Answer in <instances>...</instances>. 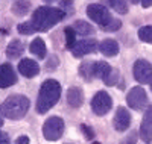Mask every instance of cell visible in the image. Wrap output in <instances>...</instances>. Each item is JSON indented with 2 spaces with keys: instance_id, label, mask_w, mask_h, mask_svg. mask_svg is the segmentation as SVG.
<instances>
[{
  "instance_id": "obj_21",
  "label": "cell",
  "mask_w": 152,
  "mask_h": 144,
  "mask_svg": "<svg viewBox=\"0 0 152 144\" xmlns=\"http://www.w3.org/2000/svg\"><path fill=\"white\" fill-rule=\"evenodd\" d=\"M104 2L119 14H126L128 12V2L126 0H104Z\"/></svg>"
},
{
  "instance_id": "obj_12",
  "label": "cell",
  "mask_w": 152,
  "mask_h": 144,
  "mask_svg": "<svg viewBox=\"0 0 152 144\" xmlns=\"http://www.w3.org/2000/svg\"><path fill=\"white\" fill-rule=\"evenodd\" d=\"M17 82V74L12 68L11 64H2L0 65V88L12 87Z\"/></svg>"
},
{
  "instance_id": "obj_6",
  "label": "cell",
  "mask_w": 152,
  "mask_h": 144,
  "mask_svg": "<svg viewBox=\"0 0 152 144\" xmlns=\"http://www.w3.org/2000/svg\"><path fill=\"white\" fill-rule=\"evenodd\" d=\"M64 134V121L61 117H49L43 124V137L47 141H56Z\"/></svg>"
},
{
  "instance_id": "obj_27",
  "label": "cell",
  "mask_w": 152,
  "mask_h": 144,
  "mask_svg": "<svg viewBox=\"0 0 152 144\" xmlns=\"http://www.w3.org/2000/svg\"><path fill=\"white\" fill-rule=\"evenodd\" d=\"M120 28H122V21L114 18V21H113V23H110V24L107 26V28H104V31H107V32H114V31H119Z\"/></svg>"
},
{
  "instance_id": "obj_37",
  "label": "cell",
  "mask_w": 152,
  "mask_h": 144,
  "mask_svg": "<svg viewBox=\"0 0 152 144\" xmlns=\"http://www.w3.org/2000/svg\"><path fill=\"white\" fill-rule=\"evenodd\" d=\"M66 144H73V143H66Z\"/></svg>"
},
{
  "instance_id": "obj_26",
  "label": "cell",
  "mask_w": 152,
  "mask_h": 144,
  "mask_svg": "<svg viewBox=\"0 0 152 144\" xmlns=\"http://www.w3.org/2000/svg\"><path fill=\"white\" fill-rule=\"evenodd\" d=\"M120 144H137V132L135 130H131V132L120 141Z\"/></svg>"
},
{
  "instance_id": "obj_24",
  "label": "cell",
  "mask_w": 152,
  "mask_h": 144,
  "mask_svg": "<svg viewBox=\"0 0 152 144\" xmlns=\"http://www.w3.org/2000/svg\"><path fill=\"white\" fill-rule=\"evenodd\" d=\"M64 33H66V44H67V49H73V46L76 44V33L73 28H66L64 29Z\"/></svg>"
},
{
  "instance_id": "obj_7",
  "label": "cell",
  "mask_w": 152,
  "mask_h": 144,
  "mask_svg": "<svg viewBox=\"0 0 152 144\" xmlns=\"http://www.w3.org/2000/svg\"><path fill=\"white\" fill-rule=\"evenodd\" d=\"M113 108V99L107 91H97L91 99V111L102 117L107 112H110V109Z\"/></svg>"
},
{
  "instance_id": "obj_11",
  "label": "cell",
  "mask_w": 152,
  "mask_h": 144,
  "mask_svg": "<svg viewBox=\"0 0 152 144\" xmlns=\"http://www.w3.org/2000/svg\"><path fill=\"white\" fill-rule=\"evenodd\" d=\"M113 124H114V129H116L117 132H125V130L129 127V124H131V114H129V111L126 108H123V106H119L116 114H114Z\"/></svg>"
},
{
  "instance_id": "obj_1",
  "label": "cell",
  "mask_w": 152,
  "mask_h": 144,
  "mask_svg": "<svg viewBox=\"0 0 152 144\" xmlns=\"http://www.w3.org/2000/svg\"><path fill=\"white\" fill-rule=\"evenodd\" d=\"M66 17V11L52 6H40L34 11L32 18L29 20L32 23V28L35 32H46L52 29L53 26Z\"/></svg>"
},
{
  "instance_id": "obj_9",
  "label": "cell",
  "mask_w": 152,
  "mask_h": 144,
  "mask_svg": "<svg viewBox=\"0 0 152 144\" xmlns=\"http://www.w3.org/2000/svg\"><path fill=\"white\" fill-rule=\"evenodd\" d=\"M134 77L138 84H151L152 82V65L145 59H137L134 62Z\"/></svg>"
},
{
  "instance_id": "obj_23",
  "label": "cell",
  "mask_w": 152,
  "mask_h": 144,
  "mask_svg": "<svg viewBox=\"0 0 152 144\" xmlns=\"http://www.w3.org/2000/svg\"><path fill=\"white\" fill-rule=\"evenodd\" d=\"M138 38L145 43L152 44V26H143L138 29Z\"/></svg>"
},
{
  "instance_id": "obj_10",
  "label": "cell",
  "mask_w": 152,
  "mask_h": 144,
  "mask_svg": "<svg viewBox=\"0 0 152 144\" xmlns=\"http://www.w3.org/2000/svg\"><path fill=\"white\" fill-rule=\"evenodd\" d=\"M97 49H99V44L96 40H93V38H85V40H81L73 46L72 53L76 58H82L85 55H90L93 52H96Z\"/></svg>"
},
{
  "instance_id": "obj_30",
  "label": "cell",
  "mask_w": 152,
  "mask_h": 144,
  "mask_svg": "<svg viewBox=\"0 0 152 144\" xmlns=\"http://www.w3.org/2000/svg\"><path fill=\"white\" fill-rule=\"evenodd\" d=\"M15 144H29V138L26 135H21L15 140Z\"/></svg>"
},
{
  "instance_id": "obj_35",
  "label": "cell",
  "mask_w": 152,
  "mask_h": 144,
  "mask_svg": "<svg viewBox=\"0 0 152 144\" xmlns=\"http://www.w3.org/2000/svg\"><path fill=\"white\" fill-rule=\"evenodd\" d=\"M44 2H53V0H44Z\"/></svg>"
},
{
  "instance_id": "obj_32",
  "label": "cell",
  "mask_w": 152,
  "mask_h": 144,
  "mask_svg": "<svg viewBox=\"0 0 152 144\" xmlns=\"http://www.w3.org/2000/svg\"><path fill=\"white\" fill-rule=\"evenodd\" d=\"M140 3L143 8H151L152 6V0H140Z\"/></svg>"
},
{
  "instance_id": "obj_25",
  "label": "cell",
  "mask_w": 152,
  "mask_h": 144,
  "mask_svg": "<svg viewBox=\"0 0 152 144\" xmlns=\"http://www.w3.org/2000/svg\"><path fill=\"white\" fill-rule=\"evenodd\" d=\"M17 31H18L21 35H31V33H34V32H35V31H34V28H32V23H31V21H24V23L18 24Z\"/></svg>"
},
{
  "instance_id": "obj_20",
  "label": "cell",
  "mask_w": 152,
  "mask_h": 144,
  "mask_svg": "<svg viewBox=\"0 0 152 144\" xmlns=\"http://www.w3.org/2000/svg\"><path fill=\"white\" fill-rule=\"evenodd\" d=\"M29 11H31L29 0H18V2H15L12 5V12L15 15H26Z\"/></svg>"
},
{
  "instance_id": "obj_14",
  "label": "cell",
  "mask_w": 152,
  "mask_h": 144,
  "mask_svg": "<svg viewBox=\"0 0 152 144\" xmlns=\"http://www.w3.org/2000/svg\"><path fill=\"white\" fill-rule=\"evenodd\" d=\"M18 71L24 77H35L38 73H40V65H38V62H35L31 58H23L18 62Z\"/></svg>"
},
{
  "instance_id": "obj_3",
  "label": "cell",
  "mask_w": 152,
  "mask_h": 144,
  "mask_svg": "<svg viewBox=\"0 0 152 144\" xmlns=\"http://www.w3.org/2000/svg\"><path fill=\"white\" fill-rule=\"evenodd\" d=\"M29 99L26 96H21V94H12L9 96L3 105V114L5 117H8L9 120H20L21 117L26 115L28 109H29Z\"/></svg>"
},
{
  "instance_id": "obj_36",
  "label": "cell",
  "mask_w": 152,
  "mask_h": 144,
  "mask_svg": "<svg viewBox=\"0 0 152 144\" xmlns=\"http://www.w3.org/2000/svg\"><path fill=\"white\" fill-rule=\"evenodd\" d=\"M93 144H100V143H97V141H94V143H93Z\"/></svg>"
},
{
  "instance_id": "obj_13",
  "label": "cell",
  "mask_w": 152,
  "mask_h": 144,
  "mask_svg": "<svg viewBox=\"0 0 152 144\" xmlns=\"http://www.w3.org/2000/svg\"><path fill=\"white\" fill-rule=\"evenodd\" d=\"M140 138L145 143L152 141V106H149L143 115V120L140 124Z\"/></svg>"
},
{
  "instance_id": "obj_31",
  "label": "cell",
  "mask_w": 152,
  "mask_h": 144,
  "mask_svg": "<svg viewBox=\"0 0 152 144\" xmlns=\"http://www.w3.org/2000/svg\"><path fill=\"white\" fill-rule=\"evenodd\" d=\"M72 3H73V0H61V6L66 8V9H69Z\"/></svg>"
},
{
  "instance_id": "obj_15",
  "label": "cell",
  "mask_w": 152,
  "mask_h": 144,
  "mask_svg": "<svg viewBox=\"0 0 152 144\" xmlns=\"http://www.w3.org/2000/svg\"><path fill=\"white\" fill-rule=\"evenodd\" d=\"M67 103L70 105L72 108L78 109L81 105L84 103V94H82V89L78 87H72L67 91Z\"/></svg>"
},
{
  "instance_id": "obj_28",
  "label": "cell",
  "mask_w": 152,
  "mask_h": 144,
  "mask_svg": "<svg viewBox=\"0 0 152 144\" xmlns=\"http://www.w3.org/2000/svg\"><path fill=\"white\" fill-rule=\"evenodd\" d=\"M81 130L84 132L85 138L87 140H93L94 138V130L90 127V126H87V124H81Z\"/></svg>"
},
{
  "instance_id": "obj_22",
  "label": "cell",
  "mask_w": 152,
  "mask_h": 144,
  "mask_svg": "<svg viewBox=\"0 0 152 144\" xmlns=\"http://www.w3.org/2000/svg\"><path fill=\"white\" fill-rule=\"evenodd\" d=\"M93 67H94V62H82L81 64V67H79V74L81 77H84L85 81H91L94 79V76H93Z\"/></svg>"
},
{
  "instance_id": "obj_8",
  "label": "cell",
  "mask_w": 152,
  "mask_h": 144,
  "mask_svg": "<svg viewBox=\"0 0 152 144\" xmlns=\"http://www.w3.org/2000/svg\"><path fill=\"white\" fill-rule=\"evenodd\" d=\"M126 103L128 106L135 109V111H142L146 105H148V94L142 87H134L131 91L126 94Z\"/></svg>"
},
{
  "instance_id": "obj_18",
  "label": "cell",
  "mask_w": 152,
  "mask_h": 144,
  "mask_svg": "<svg viewBox=\"0 0 152 144\" xmlns=\"http://www.w3.org/2000/svg\"><path fill=\"white\" fill-rule=\"evenodd\" d=\"M31 53H34L35 56H38L40 59H44L46 58V53H47V50H46V44L44 41L41 40V38H35V40L31 43Z\"/></svg>"
},
{
  "instance_id": "obj_29",
  "label": "cell",
  "mask_w": 152,
  "mask_h": 144,
  "mask_svg": "<svg viewBox=\"0 0 152 144\" xmlns=\"http://www.w3.org/2000/svg\"><path fill=\"white\" fill-rule=\"evenodd\" d=\"M0 144H11L8 134L6 132H2V130H0Z\"/></svg>"
},
{
  "instance_id": "obj_33",
  "label": "cell",
  "mask_w": 152,
  "mask_h": 144,
  "mask_svg": "<svg viewBox=\"0 0 152 144\" xmlns=\"http://www.w3.org/2000/svg\"><path fill=\"white\" fill-rule=\"evenodd\" d=\"M3 117H5V114H3V108L0 106V127L3 126Z\"/></svg>"
},
{
  "instance_id": "obj_19",
  "label": "cell",
  "mask_w": 152,
  "mask_h": 144,
  "mask_svg": "<svg viewBox=\"0 0 152 144\" xmlns=\"http://www.w3.org/2000/svg\"><path fill=\"white\" fill-rule=\"evenodd\" d=\"M72 28L75 29V32L78 33V35H91V33H94V28H93L90 23H87L84 20L75 21V24L72 26Z\"/></svg>"
},
{
  "instance_id": "obj_4",
  "label": "cell",
  "mask_w": 152,
  "mask_h": 144,
  "mask_svg": "<svg viewBox=\"0 0 152 144\" xmlns=\"http://www.w3.org/2000/svg\"><path fill=\"white\" fill-rule=\"evenodd\" d=\"M93 76H94V79H102L107 87H114L119 82V77H120L119 71L116 68H113L111 65L105 61L94 62Z\"/></svg>"
},
{
  "instance_id": "obj_5",
  "label": "cell",
  "mask_w": 152,
  "mask_h": 144,
  "mask_svg": "<svg viewBox=\"0 0 152 144\" xmlns=\"http://www.w3.org/2000/svg\"><path fill=\"white\" fill-rule=\"evenodd\" d=\"M87 15L90 20H93L94 23H97L100 28H107L110 23L114 21L111 12L100 3H91L87 6Z\"/></svg>"
},
{
  "instance_id": "obj_34",
  "label": "cell",
  "mask_w": 152,
  "mask_h": 144,
  "mask_svg": "<svg viewBox=\"0 0 152 144\" xmlns=\"http://www.w3.org/2000/svg\"><path fill=\"white\" fill-rule=\"evenodd\" d=\"M131 3H134V5H137V3H140V0H131Z\"/></svg>"
},
{
  "instance_id": "obj_16",
  "label": "cell",
  "mask_w": 152,
  "mask_h": 144,
  "mask_svg": "<svg viewBox=\"0 0 152 144\" xmlns=\"http://www.w3.org/2000/svg\"><path fill=\"white\" fill-rule=\"evenodd\" d=\"M99 52L102 53L104 56H116L119 53V44L116 40H111V38H107V40H104L102 43L99 44Z\"/></svg>"
},
{
  "instance_id": "obj_17",
  "label": "cell",
  "mask_w": 152,
  "mask_h": 144,
  "mask_svg": "<svg viewBox=\"0 0 152 144\" xmlns=\"http://www.w3.org/2000/svg\"><path fill=\"white\" fill-rule=\"evenodd\" d=\"M24 52V47H23V43L18 41V40H12L8 47H6V56L9 59H17L21 56V53Z\"/></svg>"
},
{
  "instance_id": "obj_2",
  "label": "cell",
  "mask_w": 152,
  "mask_h": 144,
  "mask_svg": "<svg viewBox=\"0 0 152 144\" xmlns=\"http://www.w3.org/2000/svg\"><path fill=\"white\" fill-rule=\"evenodd\" d=\"M61 84L55 79H46L41 87H40V93H38L37 99V112L38 114H46L50 108H53L58 103L61 97Z\"/></svg>"
}]
</instances>
